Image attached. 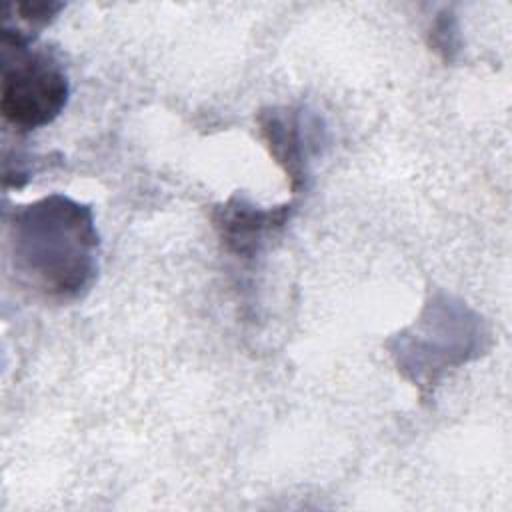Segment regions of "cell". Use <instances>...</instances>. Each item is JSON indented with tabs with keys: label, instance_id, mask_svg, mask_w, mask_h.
<instances>
[{
	"label": "cell",
	"instance_id": "obj_1",
	"mask_svg": "<svg viewBox=\"0 0 512 512\" xmlns=\"http://www.w3.org/2000/svg\"><path fill=\"white\" fill-rule=\"evenodd\" d=\"M8 248L18 278L56 302L82 298L98 276L100 236L90 204L48 194L8 218Z\"/></svg>",
	"mask_w": 512,
	"mask_h": 512
},
{
	"label": "cell",
	"instance_id": "obj_2",
	"mask_svg": "<svg viewBox=\"0 0 512 512\" xmlns=\"http://www.w3.org/2000/svg\"><path fill=\"white\" fill-rule=\"evenodd\" d=\"M0 112L6 124L26 134L52 124L66 108L70 80L64 64L48 48L2 28Z\"/></svg>",
	"mask_w": 512,
	"mask_h": 512
},
{
	"label": "cell",
	"instance_id": "obj_3",
	"mask_svg": "<svg viewBox=\"0 0 512 512\" xmlns=\"http://www.w3.org/2000/svg\"><path fill=\"white\" fill-rule=\"evenodd\" d=\"M260 136L272 160L284 172L292 194L308 188L312 156L320 150V122L302 106H268L256 116Z\"/></svg>",
	"mask_w": 512,
	"mask_h": 512
},
{
	"label": "cell",
	"instance_id": "obj_4",
	"mask_svg": "<svg viewBox=\"0 0 512 512\" xmlns=\"http://www.w3.org/2000/svg\"><path fill=\"white\" fill-rule=\"evenodd\" d=\"M294 214V204L262 208L242 194H232L212 208V224L222 246L238 258L258 256Z\"/></svg>",
	"mask_w": 512,
	"mask_h": 512
},
{
	"label": "cell",
	"instance_id": "obj_5",
	"mask_svg": "<svg viewBox=\"0 0 512 512\" xmlns=\"http://www.w3.org/2000/svg\"><path fill=\"white\" fill-rule=\"evenodd\" d=\"M64 10L62 2H54V0H38V2H14V4H4V14L16 16L18 24H2L4 26H20L24 24L22 30H14V28H6V30H14L30 40H36V34L46 28L60 12Z\"/></svg>",
	"mask_w": 512,
	"mask_h": 512
},
{
	"label": "cell",
	"instance_id": "obj_6",
	"mask_svg": "<svg viewBox=\"0 0 512 512\" xmlns=\"http://www.w3.org/2000/svg\"><path fill=\"white\" fill-rule=\"evenodd\" d=\"M428 46L444 60L454 62L460 52V28L452 10H442L430 24Z\"/></svg>",
	"mask_w": 512,
	"mask_h": 512
}]
</instances>
